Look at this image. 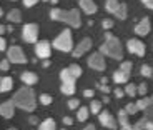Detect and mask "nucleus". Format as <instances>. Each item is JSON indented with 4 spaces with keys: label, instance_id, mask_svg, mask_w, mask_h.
Here are the masks:
<instances>
[{
    "label": "nucleus",
    "instance_id": "7c9ffc66",
    "mask_svg": "<svg viewBox=\"0 0 153 130\" xmlns=\"http://www.w3.org/2000/svg\"><path fill=\"white\" fill-rule=\"evenodd\" d=\"M90 112H93V114H100V112H102V103H100L98 100H93V102L90 103Z\"/></svg>",
    "mask_w": 153,
    "mask_h": 130
},
{
    "label": "nucleus",
    "instance_id": "c85d7f7f",
    "mask_svg": "<svg viewBox=\"0 0 153 130\" xmlns=\"http://www.w3.org/2000/svg\"><path fill=\"white\" fill-rule=\"evenodd\" d=\"M125 93H126V95H130V97L137 95V93H138V87H135L133 84H126V87H125Z\"/></svg>",
    "mask_w": 153,
    "mask_h": 130
},
{
    "label": "nucleus",
    "instance_id": "f704fd0d",
    "mask_svg": "<svg viewBox=\"0 0 153 130\" xmlns=\"http://www.w3.org/2000/svg\"><path fill=\"white\" fill-rule=\"evenodd\" d=\"M120 70H123V72H126V73H130L131 72V64H130V62H123V64L120 65Z\"/></svg>",
    "mask_w": 153,
    "mask_h": 130
},
{
    "label": "nucleus",
    "instance_id": "a18cd8bd",
    "mask_svg": "<svg viewBox=\"0 0 153 130\" xmlns=\"http://www.w3.org/2000/svg\"><path fill=\"white\" fill-rule=\"evenodd\" d=\"M28 123H32V125H37V123H38V119H37V117H30V119H28Z\"/></svg>",
    "mask_w": 153,
    "mask_h": 130
},
{
    "label": "nucleus",
    "instance_id": "a19ab883",
    "mask_svg": "<svg viewBox=\"0 0 153 130\" xmlns=\"http://www.w3.org/2000/svg\"><path fill=\"white\" fill-rule=\"evenodd\" d=\"M37 2L38 0H23V5H25V7H33Z\"/></svg>",
    "mask_w": 153,
    "mask_h": 130
},
{
    "label": "nucleus",
    "instance_id": "9d476101",
    "mask_svg": "<svg viewBox=\"0 0 153 130\" xmlns=\"http://www.w3.org/2000/svg\"><path fill=\"white\" fill-rule=\"evenodd\" d=\"M98 119H100V123H102L103 127H107V129H110V130L117 129V122H115L113 115H111L108 110H102V112H100Z\"/></svg>",
    "mask_w": 153,
    "mask_h": 130
},
{
    "label": "nucleus",
    "instance_id": "423d86ee",
    "mask_svg": "<svg viewBox=\"0 0 153 130\" xmlns=\"http://www.w3.org/2000/svg\"><path fill=\"white\" fill-rule=\"evenodd\" d=\"M7 58L10 60V64H25L27 62V57L19 45H13L7 50Z\"/></svg>",
    "mask_w": 153,
    "mask_h": 130
},
{
    "label": "nucleus",
    "instance_id": "6ab92c4d",
    "mask_svg": "<svg viewBox=\"0 0 153 130\" xmlns=\"http://www.w3.org/2000/svg\"><path fill=\"white\" fill-rule=\"evenodd\" d=\"M133 130H153V122L152 120L142 119L137 125H133Z\"/></svg>",
    "mask_w": 153,
    "mask_h": 130
},
{
    "label": "nucleus",
    "instance_id": "5701e85b",
    "mask_svg": "<svg viewBox=\"0 0 153 130\" xmlns=\"http://www.w3.org/2000/svg\"><path fill=\"white\" fill-rule=\"evenodd\" d=\"M120 2L118 0H107L105 2V8H107V12H110V13H115V10L118 8Z\"/></svg>",
    "mask_w": 153,
    "mask_h": 130
},
{
    "label": "nucleus",
    "instance_id": "72a5a7b5",
    "mask_svg": "<svg viewBox=\"0 0 153 130\" xmlns=\"http://www.w3.org/2000/svg\"><path fill=\"white\" fill-rule=\"evenodd\" d=\"M146 92H148V85H146V82H143L138 87V95H146Z\"/></svg>",
    "mask_w": 153,
    "mask_h": 130
},
{
    "label": "nucleus",
    "instance_id": "5fc2aeb1",
    "mask_svg": "<svg viewBox=\"0 0 153 130\" xmlns=\"http://www.w3.org/2000/svg\"><path fill=\"white\" fill-rule=\"evenodd\" d=\"M8 130H17V129H8Z\"/></svg>",
    "mask_w": 153,
    "mask_h": 130
},
{
    "label": "nucleus",
    "instance_id": "0eeeda50",
    "mask_svg": "<svg viewBox=\"0 0 153 130\" xmlns=\"http://www.w3.org/2000/svg\"><path fill=\"white\" fill-rule=\"evenodd\" d=\"M126 49L128 52L133 55H138V57H143L145 55V43L142 40H138V38H130L128 42H126Z\"/></svg>",
    "mask_w": 153,
    "mask_h": 130
},
{
    "label": "nucleus",
    "instance_id": "9b49d317",
    "mask_svg": "<svg viewBox=\"0 0 153 130\" xmlns=\"http://www.w3.org/2000/svg\"><path fill=\"white\" fill-rule=\"evenodd\" d=\"M92 43H93V42L90 40V38L85 37L83 40H82V42L78 43V45H76L75 49H73V57H76V58L82 57V55H83L85 52H88V50L92 49Z\"/></svg>",
    "mask_w": 153,
    "mask_h": 130
},
{
    "label": "nucleus",
    "instance_id": "4d7b16f0",
    "mask_svg": "<svg viewBox=\"0 0 153 130\" xmlns=\"http://www.w3.org/2000/svg\"><path fill=\"white\" fill-rule=\"evenodd\" d=\"M62 130H65V129H62Z\"/></svg>",
    "mask_w": 153,
    "mask_h": 130
},
{
    "label": "nucleus",
    "instance_id": "ddd939ff",
    "mask_svg": "<svg viewBox=\"0 0 153 130\" xmlns=\"http://www.w3.org/2000/svg\"><path fill=\"white\" fill-rule=\"evenodd\" d=\"M150 28H152L150 19H148V17H145V19H142L140 22L137 23V27H135V34L140 35V37H143V35H148L150 34Z\"/></svg>",
    "mask_w": 153,
    "mask_h": 130
},
{
    "label": "nucleus",
    "instance_id": "09e8293b",
    "mask_svg": "<svg viewBox=\"0 0 153 130\" xmlns=\"http://www.w3.org/2000/svg\"><path fill=\"white\" fill-rule=\"evenodd\" d=\"M5 32H7V27L5 25H0V35H4Z\"/></svg>",
    "mask_w": 153,
    "mask_h": 130
},
{
    "label": "nucleus",
    "instance_id": "b1692460",
    "mask_svg": "<svg viewBox=\"0 0 153 130\" xmlns=\"http://www.w3.org/2000/svg\"><path fill=\"white\" fill-rule=\"evenodd\" d=\"M113 15H117L120 20H125V19H126V5H125V4H120L118 8L115 10Z\"/></svg>",
    "mask_w": 153,
    "mask_h": 130
},
{
    "label": "nucleus",
    "instance_id": "8fccbe9b",
    "mask_svg": "<svg viewBox=\"0 0 153 130\" xmlns=\"http://www.w3.org/2000/svg\"><path fill=\"white\" fill-rule=\"evenodd\" d=\"M83 130H95V127H93V125H87Z\"/></svg>",
    "mask_w": 153,
    "mask_h": 130
},
{
    "label": "nucleus",
    "instance_id": "dca6fc26",
    "mask_svg": "<svg viewBox=\"0 0 153 130\" xmlns=\"http://www.w3.org/2000/svg\"><path fill=\"white\" fill-rule=\"evenodd\" d=\"M128 78H130V73L123 72V70H117V72H113V82L115 84H125V82H128Z\"/></svg>",
    "mask_w": 153,
    "mask_h": 130
},
{
    "label": "nucleus",
    "instance_id": "c756f323",
    "mask_svg": "<svg viewBox=\"0 0 153 130\" xmlns=\"http://www.w3.org/2000/svg\"><path fill=\"white\" fill-rule=\"evenodd\" d=\"M125 110H126V114H128V115H135L138 110H140V108H138V105H137V103H133V102H131V103H126Z\"/></svg>",
    "mask_w": 153,
    "mask_h": 130
},
{
    "label": "nucleus",
    "instance_id": "c9c22d12",
    "mask_svg": "<svg viewBox=\"0 0 153 130\" xmlns=\"http://www.w3.org/2000/svg\"><path fill=\"white\" fill-rule=\"evenodd\" d=\"M78 107H80V102H78L76 99H70L68 100V108L73 110V108H78Z\"/></svg>",
    "mask_w": 153,
    "mask_h": 130
},
{
    "label": "nucleus",
    "instance_id": "bb28decb",
    "mask_svg": "<svg viewBox=\"0 0 153 130\" xmlns=\"http://www.w3.org/2000/svg\"><path fill=\"white\" fill-rule=\"evenodd\" d=\"M68 70L72 72V75L75 77V78H78V77H82V73H83V72H82V67H80V65H76V64L70 65V67H68Z\"/></svg>",
    "mask_w": 153,
    "mask_h": 130
},
{
    "label": "nucleus",
    "instance_id": "de8ad7c7",
    "mask_svg": "<svg viewBox=\"0 0 153 130\" xmlns=\"http://www.w3.org/2000/svg\"><path fill=\"white\" fill-rule=\"evenodd\" d=\"M122 130H133V125H130V123H128V125H123Z\"/></svg>",
    "mask_w": 153,
    "mask_h": 130
},
{
    "label": "nucleus",
    "instance_id": "79ce46f5",
    "mask_svg": "<svg viewBox=\"0 0 153 130\" xmlns=\"http://www.w3.org/2000/svg\"><path fill=\"white\" fill-rule=\"evenodd\" d=\"M5 49H7V42H5L4 38H2V35H0V52L5 50Z\"/></svg>",
    "mask_w": 153,
    "mask_h": 130
},
{
    "label": "nucleus",
    "instance_id": "ea45409f",
    "mask_svg": "<svg viewBox=\"0 0 153 130\" xmlns=\"http://www.w3.org/2000/svg\"><path fill=\"white\" fill-rule=\"evenodd\" d=\"M98 88L102 90V92H105V93H110V87H108L107 84H102V82H100V84H98Z\"/></svg>",
    "mask_w": 153,
    "mask_h": 130
},
{
    "label": "nucleus",
    "instance_id": "7ed1b4c3",
    "mask_svg": "<svg viewBox=\"0 0 153 130\" xmlns=\"http://www.w3.org/2000/svg\"><path fill=\"white\" fill-rule=\"evenodd\" d=\"M50 19L52 20H58V22H65L72 27L78 28L82 25V19H80V12L76 8L72 10H62V8H52L50 10Z\"/></svg>",
    "mask_w": 153,
    "mask_h": 130
},
{
    "label": "nucleus",
    "instance_id": "6e6552de",
    "mask_svg": "<svg viewBox=\"0 0 153 130\" xmlns=\"http://www.w3.org/2000/svg\"><path fill=\"white\" fill-rule=\"evenodd\" d=\"M88 67L93 70H98V72H102V70H105V58H103V54L100 52V54H93L88 57Z\"/></svg>",
    "mask_w": 153,
    "mask_h": 130
},
{
    "label": "nucleus",
    "instance_id": "f3484780",
    "mask_svg": "<svg viewBox=\"0 0 153 130\" xmlns=\"http://www.w3.org/2000/svg\"><path fill=\"white\" fill-rule=\"evenodd\" d=\"M13 87V80L10 77H0V92H8Z\"/></svg>",
    "mask_w": 153,
    "mask_h": 130
},
{
    "label": "nucleus",
    "instance_id": "473e14b6",
    "mask_svg": "<svg viewBox=\"0 0 153 130\" xmlns=\"http://www.w3.org/2000/svg\"><path fill=\"white\" fill-rule=\"evenodd\" d=\"M40 103H42V105H50V103H52V97L47 95V93L40 95Z\"/></svg>",
    "mask_w": 153,
    "mask_h": 130
},
{
    "label": "nucleus",
    "instance_id": "393cba45",
    "mask_svg": "<svg viewBox=\"0 0 153 130\" xmlns=\"http://www.w3.org/2000/svg\"><path fill=\"white\" fill-rule=\"evenodd\" d=\"M62 92L65 95H73L75 93V84H62Z\"/></svg>",
    "mask_w": 153,
    "mask_h": 130
},
{
    "label": "nucleus",
    "instance_id": "603ef678",
    "mask_svg": "<svg viewBox=\"0 0 153 130\" xmlns=\"http://www.w3.org/2000/svg\"><path fill=\"white\" fill-rule=\"evenodd\" d=\"M50 4H58V0H50Z\"/></svg>",
    "mask_w": 153,
    "mask_h": 130
},
{
    "label": "nucleus",
    "instance_id": "20e7f679",
    "mask_svg": "<svg viewBox=\"0 0 153 130\" xmlns=\"http://www.w3.org/2000/svg\"><path fill=\"white\" fill-rule=\"evenodd\" d=\"M53 47L60 52H70L73 49V42H72V32L70 28H65L57 38L53 40Z\"/></svg>",
    "mask_w": 153,
    "mask_h": 130
},
{
    "label": "nucleus",
    "instance_id": "4c0bfd02",
    "mask_svg": "<svg viewBox=\"0 0 153 130\" xmlns=\"http://www.w3.org/2000/svg\"><path fill=\"white\" fill-rule=\"evenodd\" d=\"M102 25H103V28H105V30H110V28L113 27V20H110V19H105L103 22H102Z\"/></svg>",
    "mask_w": 153,
    "mask_h": 130
},
{
    "label": "nucleus",
    "instance_id": "f257e3e1",
    "mask_svg": "<svg viewBox=\"0 0 153 130\" xmlns=\"http://www.w3.org/2000/svg\"><path fill=\"white\" fill-rule=\"evenodd\" d=\"M13 103L19 108L25 112H33L37 107V100H35V92L30 88V85H25L20 90H17V93L13 95Z\"/></svg>",
    "mask_w": 153,
    "mask_h": 130
},
{
    "label": "nucleus",
    "instance_id": "58836bf2",
    "mask_svg": "<svg viewBox=\"0 0 153 130\" xmlns=\"http://www.w3.org/2000/svg\"><path fill=\"white\" fill-rule=\"evenodd\" d=\"M113 93H115V97H117V99H122V97H125V95H126V93H125V90H122L120 87H117V88H115V90H113Z\"/></svg>",
    "mask_w": 153,
    "mask_h": 130
},
{
    "label": "nucleus",
    "instance_id": "49530a36",
    "mask_svg": "<svg viewBox=\"0 0 153 130\" xmlns=\"http://www.w3.org/2000/svg\"><path fill=\"white\" fill-rule=\"evenodd\" d=\"M63 123H65V125H72V123H73V120L70 119V117H65V119H63Z\"/></svg>",
    "mask_w": 153,
    "mask_h": 130
},
{
    "label": "nucleus",
    "instance_id": "f03ea898",
    "mask_svg": "<svg viewBox=\"0 0 153 130\" xmlns=\"http://www.w3.org/2000/svg\"><path fill=\"white\" fill-rule=\"evenodd\" d=\"M100 52L107 57L113 58V60H122L123 57V49H122V43L120 40L115 35H111L110 32L105 34V43L100 47Z\"/></svg>",
    "mask_w": 153,
    "mask_h": 130
},
{
    "label": "nucleus",
    "instance_id": "37998d69",
    "mask_svg": "<svg viewBox=\"0 0 153 130\" xmlns=\"http://www.w3.org/2000/svg\"><path fill=\"white\" fill-rule=\"evenodd\" d=\"M142 2H143L145 7H148V8H152V10H153V0H142Z\"/></svg>",
    "mask_w": 153,
    "mask_h": 130
},
{
    "label": "nucleus",
    "instance_id": "f8f14e48",
    "mask_svg": "<svg viewBox=\"0 0 153 130\" xmlns=\"http://www.w3.org/2000/svg\"><path fill=\"white\" fill-rule=\"evenodd\" d=\"M15 103H13V100H7V102L0 103V115L2 117H5V119H12L13 117V114H15Z\"/></svg>",
    "mask_w": 153,
    "mask_h": 130
},
{
    "label": "nucleus",
    "instance_id": "3c124183",
    "mask_svg": "<svg viewBox=\"0 0 153 130\" xmlns=\"http://www.w3.org/2000/svg\"><path fill=\"white\" fill-rule=\"evenodd\" d=\"M50 65V62H48V58H45V60H43V67H48Z\"/></svg>",
    "mask_w": 153,
    "mask_h": 130
},
{
    "label": "nucleus",
    "instance_id": "aec40b11",
    "mask_svg": "<svg viewBox=\"0 0 153 130\" xmlns=\"http://www.w3.org/2000/svg\"><path fill=\"white\" fill-rule=\"evenodd\" d=\"M7 19L10 20V22H13V23H19L20 20H22V13H20V10L13 8V10H10L7 13Z\"/></svg>",
    "mask_w": 153,
    "mask_h": 130
},
{
    "label": "nucleus",
    "instance_id": "cd10ccee",
    "mask_svg": "<svg viewBox=\"0 0 153 130\" xmlns=\"http://www.w3.org/2000/svg\"><path fill=\"white\" fill-rule=\"evenodd\" d=\"M118 120H120V125H122V127H123V125H128V123H130V122H128V114H126L125 108L118 112Z\"/></svg>",
    "mask_w": 153,
    "mask_h": 130
},
{
    "label": "nucleus",
    "instance_id": "e433bc0d",
    "mask_svg": "<svg viewBox=\"0 0 153 130\" xmlns=\"http://www.w3.org/2000/svg\"><path fill=\"white\" fill-rule=\"evenodd\" d=\"M10 69V60H2L0 62V70H4V72H7V70Z\"/></svg>",
    "mask_w": 153,
    "mask_h": 130
},
{
    "label": "nucleus",
    "instance_id": "6e6d98bb",
    "mask_svg": "<svg viewBox=\"0 0 153 130\" xmlns=\"http://www.w3.org/2000/svg\"><path fill=\"white\" fill-rule=\"evenodd\" d=\"M43 2H50V0H43Z\"/></svg>",
    "mask_w": 153,
    "mask_h": 130
},
{
    "label": "nucleus",
    "instance_id": "4468645a",
    "mask_svg": "<svg viewBox=\"0 0 153 130\" xmlns=\"http://www.w3.org/2000/svg\"><path fill=\"white\" fill-rule=\"evenodd\" d=\"M78 4H80L82 10H83L85 13H88V15H92V13H95V12L98 10V7H97V4L93 0H78Z\"/></svg>",
    "mask_w": 153,
    "mask_h": 130
},
{
    "label": "nucleus",
    "instance_id": "39448f33",
    "mask_svg": "<svg viewBox=\"0 0 153 130\" xmlns=\"http://www.w3.org/2000/svg\"><path fill=\"white\" fill-rule=\"evenodd\" d=\"M22 37H23V40L28 42V43L37 42V38H38V25L37 23H27V25H23Z\"/></svg>",
    "mask_w": 153,
    "mask_h": 130
},
{
    "label": "nucleus",
    "instance_id": "c03bdc74",
    "mask_svg": "<svg viewBox=\"0 0 153 130\" xmlns=\"http://www.w3.org/2000/svg\"><path fill=\"white\" fill-rule=\"evenodd\" d=\"M83 95L87 97V99H92V97H93V90H85Z\"/></svg>",
    "mask_w": 153,
    "mask_h": 130
},
{
    "label": "nucleus",
    "instance_id": "a211bd4d",
    "mask_svg": "<svg viewBox=\"0 0 153 130\" xmlns=\"http://www.w3.org/2000/svg\"><path fill=\"white\" fill-rule=\"evenodd\" d=\"M60 78H62V84H75V77L72 75L68 69H63L60 72Z\"/></svg>",
    "mask_w": 153,
    "mask_h": 130
},
{
    "label": "nucleus",
    "instance_id": "1a4fd4ad",
    "mask_svg": "<svg viewBox=\"0 0 153 130\" xmlns=\"http://www.w3.org/2000/svg\"><path fill=\"white\" fill-rule=\"evenodd\" d=\"M50 52H52V45H50V42H47V40H43V42H37V45H35V54H37L38 58H48L50 57Z\"/></svg>",
    "mask_w": 153,
    "mask_h": 130
},
{
    "label": "nucleus",
    "instance_id": "2f4dec72",
    "mask_svg": "<svg viewBox=\"0 0 153 130\" xmlns=\"http://www.w3.org/2000/svg\"><path fill=\"white\" fill-rule=\"evenodd\" d=\"M140 72H142V75H143V77H146V78L153 75V69H152V67H150V65H143V67H142V70H140Z\"/></svg>",
    "mask_w": 153,
    "mask_h": 130
},
{
    "label": "nucleus",
    "instance_id": "412c9836",
    "mask_svg": "<svg viewBox=\"0 0 153 130\" xmlns=\"http://www.w3.org/2000/svg\"><path fill=\"white\" fill-rule=\"evenodd\" d=\"M38 130H57V125H55V120L53 119H47L40 123V129Z\"/></svg>",
    "mask_w": 153,
    "mask_h": 130
},
{
    "label": "nucleus",
    "instance_id": "4be33fe9",
    "mask_svg": "<svg viewBox=\"0 0 153 130\" xmlns=\"http://www.w3.org/2000/svg\"><path fill=\"white\" fill-rule=\"evenodd\" d=\"M88 115H90V107H80L78 112H76V119L80 122H85L88 119Z\"/></svg>",
    "mask_w": 153,
    "mask_h": 130
},
{
    "label": "nucleus",
    "instance_id": "864d4df0",
    "mask_svg": "<svg viewBox=\"0 0 153 130\" xmlns=\"http://www.w3.org/2000/svg\"><path fill=\"white\" fill-rule=\"evenodd\" d=\"M2 15H4V12H2V8H0V17H2Z\"/></svg>",
    "mask_w": 153,
    "mask_h": 130
},
{
    "label": "nucleus",
    "instance_id": "2eb2a0df",
    "mask_svg": "<svg viewBox=\"0 0 153 130\" xmlns=\"http://www.w3.org/2000/svg\"><path fill=\"white\" fill-rule=\"evenodd\" d=\"M22 82L25 85H35L38 82V77H37V73H33V72H23L22 73Z\"/></svg>",
    "mask_w": 153,
    "mask_h": 130
},
{
    "label": "nucleus",
    "instance_id": "a878e982",
    "mask_svg": "<svg viewBox=\"0 0 153 130\" xmlns=\"http://www.w3.org/2000/svg\"><path fill=\"white\" fill-rule=\"evenodd\" d=\"M137 105H138V108L140 110H146V108L152 105V99H146V97H143V99H140L137 102Z\"/></svg>",
    "mask_w": 153,
    "mask_h": 130
}]
</instances>
